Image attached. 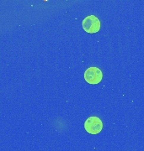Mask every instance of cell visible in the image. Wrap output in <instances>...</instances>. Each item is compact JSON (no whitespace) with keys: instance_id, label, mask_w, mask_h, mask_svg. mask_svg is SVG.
<instances>
[{"instance_id":"6da1fadb","label":"cell","mask_w":144,"mask_h":151,"mask_svg":"<svg viewBox=\"0 0 144 151\" xmlns=\"http://www.w3.org/2000/svg\"><path fill=\"white\" fill-rule=\"evenodd\" d=\"M84 129L90 134H98L102 131L103 123L100 118L92 116L88 118L84 123Z\"/></svg>"},{"instance_id":"3957f363","label":"cell","mask_w":144,"mask_h":151,"mask_svg":"<svg viewBox=\"0 0 144 151\" xmlns=\"http://www.w3.org/2000/svg\"><path fill=\"white\" fill-rule=\"evenodd\" d=\"M82 26L87 33L94 34L100 29V21L95 15H89L84 19Z\"/></svg>"},{"instance_id":"7a4b0ae2","label":"cell","mask_w":144,"mask_h":151,"mask_svg":"<svg viewBox=\"0 0 144 151\" xmlns=\"http://www.w3.org/2000/svg\"><path fill=\"white\" fill-rule=\"evenodd\" d=\"M84 80L89 84L95 85V84H99L102 81L103 74L100 68L96 66H92V67L88 68L84 71Z\"/></svg>"}]
</instances>
